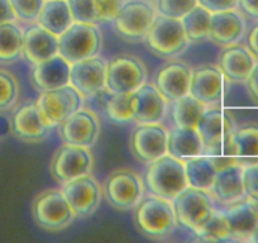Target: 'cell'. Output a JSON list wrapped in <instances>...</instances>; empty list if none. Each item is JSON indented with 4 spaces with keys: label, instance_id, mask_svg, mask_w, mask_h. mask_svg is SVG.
Masks as SVG:
<instances>
[{
    "label": "cell",
    "instance_id": "cell-44",
    "mask_svg": "<svg viewBox=\"0 0 258 243\" xmlns=\"http://www.w3.org/2000/svg\"><path fill=\"white\" fill-rule=\"evenodd\" d=\"M244 84L247 85V90L248 94L250 95V98H252L255 103H258V61Z\"/></svg>",
    "mask_w": 258,
    "mask_h": 243
},
{
    "label": "cell",
    "instance_id": "cell-40",
    "mask_svg": "<svg viewBox=\"0 0 258 243\" xmlns=\"http://www.w3.org/2000/svg\"><path fill=\"white\" fill-rule=\"evenodd\" d=\"M44 2L46 0H11L17 21L28 24L37 22Z\"/></svg>",
    "mask_w": 258,
    "mask_h": 243
},
{
    "label": "cell",
    "instance_id": "cell-34",
    "mask_svg": "<svg viewBox=\"0 0 258 243\" xmlns=\"http://www.w3.org/2000/svg\"><path fill=\"white\" fill-rule=\"evenodd\" d=\"M210 22L212 13L199 4L181 18V23L190 42L209 39Z\"/></svg>",
    "mask_w": 258,
    "mask_h": 243
},
{
    "label": "cell",
    "instance_id": "cell-39",
    "mask_svg": "<svg viewBox=\"0 0 258 243\" xmlns=\"http://www.w3.org/2000/svg\"><path fill=\"white\" fill-rule=\"evenodd\" d=\"M198 6V0H157L156 9L158 16L181 19Z\"/></svg>",
    "mask_w": 258,
    "mask_h": 243
},
{
    "label": "cell",
    "instance_id": "cell-4",
    "mask_svg": "<svg viewBox=\"0 0 258 243\" xmlns=\"http://www.w3.org/2000/svg\"><path fill=\"white\" fill-rule=\"evenodd\" d=\"M32 215L38 227L51 232L64 229L76 218L61 189H47L39 193L32 203Z\"/></svg>",
    "mask_w": 258,
    "mask_h": 243
},
{
    "label": "cell",
    "instance_id": "cell-16",
    "mask_svg": "<svg viewBox=\"0 0 258 243\" xmlns=\"http://www.w3.org/2000/svg\"><path fill=\"white\" fill-rule=\"evenodd\" d=\"M224 83L225 78L219 66H199L191 74L188 94L207 106L217 105L224 94Z\"/></svg>",
    "mask_w": 258,
    "mask_h": 243
},
{
    "label": "cell",
    "instance_id": "cell-32",
    "mask_svg": "<svg viewBox=\"0 0 258 243\" xmlns=\"http://www.w3.org/2000/svg\"><path fill=\"white\" fill-rule=\"evenodd\" d=\"M24 29L16 22L0 24V63H16L23 54Z\"/></svg>",
    "mask_w": 258,
    "mask_h": 243
},
{
    "label": "cell",
    "instance_id": "cell-27",
    "mask_svg": "<svg viewBox=\"0 0 258 243\" xmlns=\"http://www.w3.org/2000/svg\"><path fill=\"white\" fill-rule=\"evenodd\" d=\"M232 237L249 239L258 227V202L245 197L225 210Z\"/></svg>",
    "mask_w": 258,
    "mask_h": 243
},
{
    "label": "cell",
    "instance_id": "cell-24",
    "mask_svg": "<svg viewBox=\"0 0 258 243\" xmlns=\"http://www.w3.org/2000/svg\"><path fill=\"white\" fill-rule=\"evenodd\" d=\"M237 128L235 119L229 111L219 106H208L197 126L204 148L209 147L224 136L230 135Z\"/></svg>",
    "mask_w": 258,
    "mask_h": 243
},
{
    "label": "cell",
    "instance_id": "cell-47",
    "mask_svg": "<svg viewBox=\"0 0 258 243\" xmlns=\"http://www.w3.org/2000/svg\"><path fill=\"white\" fill-rule=\"evenodd\" d=\"M249 240H255V242H258V227L255 228V230L253 232V234L250 235Z\"/></svg>",
    "mask_w": 258,
    "mask_h": 243
},
{
    "label": "cell",
    "instance_id": "cell-9",
    "mask_svg": "<svg viewBox=\"0 0 258 243\" xmlns=\"http://www.w3.org/2000/svg\"><path fill=\"white\" fill-rule=\"evenodd\" d=\"M178 224L197 233L214 213V199L209 192L187 187L172 200Z\"/></svg>",
    "mask_w": 258,
    "mask_h": 243
},
{
    "label": "cell",
    "instance_id": "cell-30",
    "mask_svg": "<svg viewBox=\"0 0 258 243\" xmlns=\"http://www.w3.org/2000/svg\"><path fill=\"white\" fill-rule=\"evenodd\" d=\"M237 163L242 167L258 163V125L237 127L233 132Z\"/></svg>",
    "mask_w": 258,
    "mask_h": 243
},
{
    "label": "cell",
    "instance_id": "cell-33",
    "mask_svg": "<svg viewBox=\"0 0 258 243\" xmlns=\"http://www.w3.org/2000/svg\"><path fill=\"white\" fill-rule=\"evenodd\" d=\"M171 114L176 127L197 128L200 118L208 108L205 104L191 96L190 94L172 101Z\"/></svg>",
    "mask_w": 258,
    "mask_h": 243
},
{
    "label": "cell",
    "instance_id": "cell-22",
    "mask_svg": "<svg viewBox=\"0 0 258 243\" xmlns=\"http://www.w3.org/2000/svg\"><path fill=\"white\" fill-rule=\"evenodd\" d=\"M255 64L257 59L249 48L239 43L224 47L219 57L220 71L230 83H245Z\"/></svg>",
    "mask_w": 258,
    "mask_h": 243
},
{
    "label": "cell",
    "instance_id": "cell-29",
    "mask_svg": "<svg viewBox=\"0 0 258 243\" xmlns=\"http://www.w3.org/2000/svg\"><path fill=\"white\" fill-rule=\"evenodd\" d=\"M68 0H46L37 23L56 36H61L74 23Z\"/></svg>",
    "mask_w": 258,
    "mask_h": 243
},
{
    "label": "cell",
    "instance_id": "cell-35",
    "mask_svg": "<svg viewBox=\"0 0 258 243\" xmlns=\"http://www.w3.org/2000/svg\"><path fill=\"white\" fill-rule=\"evenodd\" d=\"M106 114L109 118L119 125L135 122L136 98L135 93L111 94L106 101Z\"/></svg>",
    "mask_w": 258,
    "mask_h": 243
},
{
    "label": "cell",
    "instance_id": "cell-25",
    "mask_svg": "<svg viewBox=\"0 0 258 243\" xmlns=\"http://www.w3.org/2000/svg\"><path fill=\"white\" fill-rule=\"evenodd\" d=\"M136 98V116L137 125L147 123H161L167 113L168 101L163 98L162 94L157 90L153 84L141 86L135 91Z\"/></svg>",
    "mask_w": 258,
    "mask_h": 243
},
{
    "label": "cell",
    "instance_id": "cell-10",
    "mask_svg": "<svg viewBox=\"0 0 258 243\" xmlns=\"http://www.w3.org/2000/svg\"><path fill=\"white\" fill-rule=\"evenodd\" d=\"M148 46L155 53L166 58H173L185 52L188 44L181 19L157 16L146 36Z\"/></svg>",
    "mask_w": 258,
    "mask_h": 243
},
{
    "label": "cell",
    "instance_id": "cell-45",
    "mask_svg": "<svg viewBox=\"0 0 258 243\" xmlns=\"http://www.w3.org/2000/svg\"><path fill=\"white\" fill-rule=\"evenodd\" d=\"M17 16L12 7L11 0H0V24L16 22Z\"/></svg>",
    "mask_w": 258,
    "mask_h": 243
},
{
    "label": "cell",
    "instance_id": "cell-17",
    "mask_svg": "<svg viewBox=\"0 0 258 243\" xmlns=\"http://www.w3.org/2000/svg\"><path fill=\"white\" fill-rule=\"evenodd\" d=\"M191 74L192 69L181 61L168 63L157 71L153 85L168 103H172L188 94Z\"/></svg>",
    "mask_w": 258,
    "mask_h": 243
},
{
    "label": "cell",
    "instance_id": "cell-19",
    "mask_svg": "<svg viewBox=\"0 0 258 243\" xmlns=\"http://www.w3.org/2000/svg\"><path fill=\"white\" fill-rule=\"evenodd\" d=\"M247 31V22L239 9L212 13L209 39L222 47L237 44Z\"/></svg>",
    "mask_w": 258,
    "mask_h": 243
},
{
    "label": "cell",
    "instance_id": "cell-43",
    "mask_svg": "<svg viewBox=\"0 0 258 243\" xmlns=\"http://www.w3.org/2000/svg\"><path fill=\"white\" fill-rule=\"evenodd\" d=\"M238 9L243 16L258 19V0H238Z\"/></svg>",
    "mask_w": 258,
    "mask_h": 243
},
{
    "label": "cell",
    "instance_id": "cell-12",
    "mask_svg": "<svg viewBox=\"0 0 258 243\" xmlns=\"http://www.w3.org/2000/svg\"><path fill=\"white\" fill-rule=\"evenodd\" d=\"M168 131L161 123L137 125L129 138L131 152L143 163H151L167 153Z\"/></svg>",
    "mask_w": 258,
    "mask_h": 243
},
{
    "label": "cell",
    "instance_id": "cell-6",
    "mask_svg": "<svg viewBox=\"0 0 258 243\" xmlns=\"http://www.w3.org/2000/svg\"><path fill=\"white\" fill-rule=\"evenodd\" d=\"M157 16V9L146 0H123L113 24L121 38L137 42L146 38Z\"/></svg>",
    "mask_w": 258,
    "mask_h": 243
},
{
    "label": "cell",
    "instance_id": "cell-26",
    "mask_svg": "<svg viewBox=\"0 0 258 243\" xmlns=\"http://www.w3.org/2000/svg\"><path fill=\"white\" fill-rule=\"evenodd\" d=\"M75 22L98 24L113 22L123 0H68Z\"/></svg>",
    "mask_w": 258,
    "mask_h": 243
},
{
    "label": "cell",
    "instance_id": "cell-15",
    "mask_svg": "<svg viewBox=\"0 0 258 243\" xmlns=\"http://www.w3.org/2000/svg\"><path fill=\"white\" fill-rule=\"evenodd\" d=\"M105 59L99 56L89 57L71 64L70 85L83 96H91L105 89Z\"/></svg>",
    "mask_w": 258,
    "mask_h": 243
},
{
    "label": "cell",
    "instance_id": "cell-18",
    "mask_svg": "<svg viewBox=\"0 0 258 243\" xmlns=\"http://www.w3.org/2000/svg\"><path fill=\"white\" fill-rule=\"evenodd\" d=\"M58 54V36L47 31L38 23L24 29L23 57L32 66Z\"/></svg>",
    "mask_w": 258,
    "mask_h": 243
},
{
    "label": "cell",
    "instance_id": "cell-8",
    "mask_svg": "<svg viewBox=\"0 0 258 243\" xmlns=\"http://www.w3.org/2000/svg\"><path fill=\"white\" fill-rule=\"evenodd\" d=\"M145 193V183L136 171L118 168L104 181V195L109 204L118 210H129L137 207Z\"/></svg>",
    "mask_w": 258,
    "mask_h": 243
},
{
    "label": "cell",
    "instance_id": "cell-23",
    "mask_svg": "<svg viewBox=\"0 0 258 243\" xmlns=\"http://www.w3.org/2000/svg\"><path fill=\"white\" fill-rule=\"evenodd\" d=\"M71 64L63 57L56 54L52 58L33 66L31 80L38 91L52 90L70 84Z\"/></svg>",
    "mask_w": 258,
    "mask_h": 243
},
{
    "label": "cell",
    "instance_id": "cell-5",
    "mask_svg": "<svg viewBox=\"0 0 258 243\" xmlns=\"http://www.w3.org/2000/svg\"><path fill=\"white\" fill-rule=\"evenodd\" d=\"M83 105L84 96L70 84L43 91L36 101L39 116L51 130L58 127Z\"/></svg>",
    "mask_w": 258,
    "mask_h": 243
},
{
    "label": "cell",
    "instance_id": "cell-36",
    "mask_svg": "<svg viewBox=\"0 0 258 243\" xmlns=\"http://www.w3.org/2000/svg\"><path fill=\"white\" fill-rule=\"evenodd\" d=\"M212 158L213 162L218 167V170L227 166L237 163V155H235V143L233 138V132L230 135L224 136L219 141L204 148V153Z\"/></svg>",
    "mask_w": 258,
    "mask_h": 243
},
{
    "label": "cell",
    "instance_id": "cell-28",
    "mask_svg": "<svg viewBox=\"0 0 258 243\" xmlns=\"http://www.w3.org/2000/svg\"><path fill=\"white\" fill-rule=\"evenodd\" d=\"M203 153L204 146L197 128L175 127L168 132L167 155L177 160L186 161Z\"/></svg>",
    "mask_w": 258,
    "mask_h": 243
},
{
    "label": "cell",
    "instance_id": "cell-38",
    "mask_svg": "<svg viewBox=\"0 0 258 243\" xmlns=\"http://www.w3.org/2000/svg\"><path fill=\"white\" fill-rule=\"evenodd\" d=\"M19 83L9 71L0 69V113L13 108L19 99Z\"/></svg>",
    "mask_w": 258,
    "mask_h": 243
},
{
    "label": "cell",
    "instance_id": "cell-14",
    "mask_svg": "<svg viewBox=\"0 0 258 243\" xmlns=\"http://www.w3.org/2000/svg\"><path fill=\"white\" fill-rule=\"evenodd\" d=\"M61 190L76 217H90L100 207L103 192L96 178L90 173L64 183Z\"/></svg>",
    "mask_w": 258,
    "mask_h": 243
},
{
    "label": "cell",
    "instance_id": "cell-11",
    "mask_svg": "<svg viewBox=\"0 0 258 243\" xmlns=\"http://www.w3.org/2000/svg\"><path fill=\"white\" fill-rule=\"evenodd\" d=\"M93 165L94 158L90 148L63 143L52 156L49 172L57 183L64 184L74 178L90 173Z\"/></svg>",
    "mask_w": 258,
    "mask_h": 243
},
{
    "label": "cell",
    "instance_id": "cell-21",
    "mask_svg": "<svg viewBox=\"0 0 258 243\" xmlns=\"http://www.w3.org/2000/svg\"><path fill=\"white\" fill-rule=\"evenodd\" d=\"M11 130L18 140L27 143H38L49 136L51 128L47 127L39 116L36 103L24 104L13 113Z\"/></svg>",
    "mask_w": 258,
    "mask_h": 243
},
{
    "label": "cell",
    "instance_id": "cell-3",
    "mask_svg": "<svg viewBox=\"0 0 258 243\" xmlns=\"http://www.w3.org/2000/svg\"><path fill=\"white\" fill-rule=\"evenodd\" d=\"M101 46L103 37L96 24L74 22L58 36V54L70 64L99 56Z\"/></svg>",
    "mask_w": 258,
    "mask_h": 243
},
{
    "label": "cell",
    "instance_id": "cell-13",
    "mask_svg": "<svg viewBox=\"0 0 258 243\" xmlns=\"http://www.w3.org/2000/svg\"><path fill=\"white\" fill-rule=\"evenodd\" d=\"M100 120L93 110L79 109L58 126L62 142L78 147L91 148L100 136Z\"/></svg>",
    "mask_w": 258,
    "mask_h": 243
},
{
    "label": "cell",
    "instance_id": "cell-42",
    "mask_svg": "<svg viewBox=\"0 0 258 243\" xmlns=\"http://www.w3.org/2000/svg\"><path fill=\"white\" fill-rule=\"evenodd\" d=\"M198 4L204 7L210 13L238 9V0H198Z\"/></svg>",
    "mask_w": 258,
    "mask_h": 243
},
{
    "label": "cell",
    "instance_id": "cell-2",
    "mask_svg": "<svg viewBox=\"0 0 258 243\" xmlns=\"http://www.w3.org/2000/svg\"><path fill=\"white\" fill-rule=\"evenodd\" d=\"M135 223L142 234L150 238H165L178 224L172 202L148 195L135 208Z\"/></svg>",
    "mask_w": 258,
    "mask_h": 243
},
{
    "label": "cell",
    "instance_id": "cell-46",
    "mask_svg": "<svg viewBox=\"0 0 258 243\" xmlns=\"http://www.w3.org/2000/svg\"><path fill=\"white\" fill-rule=\"evenodd\" d=\"M247 47L258 61V23L254 24L248 33Z\"/></svg>",
    "mask_w": 258,
    "mask_h": 243
},
{
    "label": "cell",
    "instance_id": "cell-31",
    "mask_svg": "<svg viewBox=\"0 0 258 243\" xmlns=\"http://www.w3.org/2000/svg\"><path fill=\"white\" fill-rule=\"evenodd\" d=\"M183 163L188 187L209 192L218 172V167L212 158L207 155H200L183 161Z\"/></svg>",
    "mask_w": 258,
    "mask_h": 243
},
{
    "label": "cell",
    "instance_id": "cell-7",
    "mask_svg": "<svg viewBox=\"0 0 258 243\" xmlns=\"http://www.w3.org/2000/svg\"><path fill=\"white\" fill-rule=\"evenodd\" d=\"M147 68L133 54H119L106 65L105 90L110 94H129L147 83Z\"/></svg>",
    "mask_w": 258,
    "mask_h": 243
},
{
    "label": "cell",
    "instance_id": "cell-20",
    "mask_svg": "<svg viewBox=\"0 0 258 243\" xmlns=\"http://www.w3.org/2000/svg\"><path fill=\"white\" fill-rule=\"evenodd\" d=\"M209 194L215 202L228 207L244 199L245 192L242 166L234 163L218 170Z\"/></svg>",
    "mask_w": 258,
    "mask_h": 243
},
{
    "label": "cell",
    "instance_id": "cell-37",
    "mask_svg": "<svg viewBox=\"0 0 258 243\" xmlns=\"http://www.w3.org/2000/svg\"><path fill=\"white\" fill-rule=\"evenodd\" d=\"M199 238L204 240H224L232 237L229 222L225 212L223 210H214L212 217L207 223L197 232Z\"/></svg>",
    "mask_w": 258,
    "mask_h": 243
},
{
    "label": "cell",
    "instance_id": "cell-1",
    "mask_svg": "<svg viewBox=\"0 0 258 243\" xmlns=\"http://www.w3.org/2000/svg\"><path fill=\"white\" fill-rule=\"evenodd\" d=\"M143 183L151 195L172 202L188 187L185 163L166 153L148 163Z\"/></svg>",
    "mask_w": 258,
    "mask_h": 243
},
{
    "label": "cell",
    "instance_id": "cell-41",
    "mask_svg": "<svg viewBox=\"0 0 258 243\" xmlns=\"http://www.w3.org/2000/svg\"><path fill=\"white\" fill-rule=\"evenodd\" d=\"M243 184L245 197L258 202V163L243 167Z\"/></svg>",
    "mask_w": 258,
    "mask_h": 243
}]
</instances>
